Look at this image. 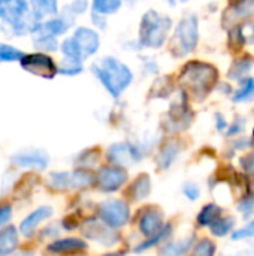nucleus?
I'll use <instances>...</instances> for the list:
<instances>
[{"label": "nucleus", "mask_w": 254, "mask_h": 256, "mask_svg": "<svg viewBox=\"0 0 254 256\" xmlns=\"http://www.w3.org/2000/svg\"><path fill=\"white\" fill-rule=\"evenodd\" d=\"M90 70L114 99H118L133 82V72L130 68L111 56L94 62L90 66Z\"/></svg>", "instance_id": "nucleus-1"}, {"label": "nucleus", "mask_w": 254, "mask_h": 256, "mask_svg": "<svg viewBox=\"0 0 254 256\" xmlns=\"http://www.w3.org/2000/svg\"><path fill=\"white\" fill-rule=\"evenodd\" d=\"M217 69L204 62H189L181 69L178 82L183 92L193 96L198 100H202L208 96L213 87L217 82Z\"/></svg>", "instance_id": "nucleus-2"}, {"label": "nucleus", "mask_w": 254, "mask_h": 256, "mask_svg": "<svg viewBox=\"0 0 254 256\" xmlns=\"http://www.w3.org/2000/svg\"><path fill=\"white\" fill-rule=\"evenodd\" d=\"M172 28V20L168 15H162L153 9L147 10L139 22V32L136 39V50H159L168 39Z\"/></svg>", "instance_id": "nucleus-3"}, {"label": "nucleus", "mask_w": 254, "mask_h": 256, "mask_svg": "<svg viewBox=\"0 0 254 256\" xmlns=\"http://www.w3.org/2000/svg\"><path fill=\"white\" fill-rule=\"evenodd\" d=\"M0 21L16 38L30 34L39 24L31 15L28 0H0Z\"/></svg>", "instance_id": "nucleus-4"}, {"label": "nucleus", "mask_w": 254, "mask_h": 256, "mask_svg": "<svg viewBox=\"0 0 254 256\" xmlns=\"http://www.w3.org/2000/svg\"><path fill=\"white\" fill-rule=\"evenodd\" d=\"M58 48L63 57L85 62L87 58L96 56L100 48L99 32L90 27H76L72 36L63 39Z\"/></svg>", "instance_id": "nucleus-5"}, {"label": "nucleus", "mask_w": 254, "mask_h": 256, "mask_svg": "<svg viewBox=\"0 0 254 256\" xmlns=\"http://www.w3.org/2000/svg\"><path fill=\"white\" fill-rule=\"evenodd\" d=\"M199 39V32H198V18L195 15H187L184 16L174 33V38L171 40V52L174 57H186L190 54Z\"/></svg>", "instance_id": "nucleus-6"}, {"label": "nucleus", "mask_w": 254, "mask_h": 256, "mask_svg": "<svg viewBox=\"0 0 254 256\" xmlns=\"http://www.w3.org/2000/svg\"><path fill=\"white\" fill-rule=\"evenodd\" d=\"M19 64L22 70H25L27 74L43 80H54L58 75V64L46 52H24V56L19 60Z\"/></svg>", "instance_id": "nucleus-7"}, {"label": "nucleus", "mask_w": 254, "mask_h": 256, "mask_svg": "<svg viewBox=\"0 0 254 256\" xmlns=\"http://www.w3.org/2000/svg\"><path fill=\"white\" fill-rule=\"evenodd\" d=\"M99 216L106 226H123L130 216L129 206L121 200H106L99 206Z\"/></svg>", "instance_id": "nucleus-8"}, {"label": "nucleus", "mask_w": 254, "mask_h": 256, "mask_svg": "<svg viewBox=\"0 0 254 256\" xmlns=\"http://www.w3.org/2000/svg\"><path fill=\"white\" fill-rule=\"evenodd\" d=\"M108 160L117 166H129L132 164H138L142 159V152L138 146L129 142H117L108 148Z\"/></svg>", "instance_id": "nucleus-9"}, {"label": "nucleus", "mask_w": 254, "mask_h": 256, "mask_svg": "<svg viewBox=\"0 0 254 256\" xmlns=\"http://www.w3.org/2000/svg\"><path fill=\"white\" fill-rule=\"evenodd\" d=\"M127 182V172L124 168L117 165L103 166L96 176V186L103 192H115Z\"/></svg>", "instance_id": "nucleus-10"}, {"label": "nucleus", "mask_w": 254, "mask_h": 256, "mask_svg": "<svg viewBox=\"0 0 254 256\" xmlns=\"http://www.w3.org/2000/svg\"><path fill=\"white\" fill-rule=\"evenodd\" d=\"M10 162L19 168H31V170L43 171V170H46V166L49 164V156L43 150L27 148V150L15 153L10 158Z\"/></svg>", "instance_id": "nucleus-11"}, {"label": "nucleus", "mask_w": 254, "mask_h": 256, "mask_svg": "<svg viewBox=\"0 0 254 256\" xmlns=\"http://www.w3.org/2000/svg\"><path fill=\"white\" fill-rule=\"evenodd\" d=\"M31 36V42H33V46L40 51V52H55L60 46L58 44V38L49 34L48 32H45L42 27H40V22L34 27V30L30 33Z\"/></svg>", "instance_id": "nucleus-12"}, {"label": "nucleus", "mask_w": 254, "mask_h": 256, "mask_svg": "<svg viewBox=\"0 0 254 256\" xmlns=\"http://www.w3.org/2000/svg\"><path fill=\"white\" fill-rule=\"evenodd\" d=\"M31 15L36 21L42 22L60 12L58 0H28Z\"/></svg>", "instance_id": "nucleus-13"}, {"label": "nucleus", "mask_w": 254, "mask_h": 256, "mask_svg": "<svg viewBox=\"0 0 254 256\" xmlns=\"http://www.w3.org/2000/svg\"><path fill=\"white\" fill-rule=\"evenodd\" d=\"M52 213H54V212H52L51 207H40V208L34 210L33 213H30V214L22 220V224H21V226H19L21 234L30 237L42 222H45L46 219H49V218L52 216Z\"/></svg>", "instance_id": "nucleus-14"}, {"label": "nucleus", "mask_w": 254, "mask_h": 256, "mask_svg": "<svg viewBox=\"0 0 254 256\" xmlns=\"http://www.w3.org/2000/svg\"><path fill=\"white\" fill-rule=\"evenodd\" d=\"M254 14V0H237L225 14L223 22L225 26L235 24L238 20L250 16Z\"/></svg>", "instance_id": "nucleus-15"}, {"label": "nucleus", "mask_w": 254, "mask_h": 256, "mask_svg": "<svg viewBox=\"0 0 254 256\" xmlns=\"http://www.w3.org/2000/svg\"><path fill=\"white\" fill-rule=\"evenodd\" d=\"M87 249V244L78 238H63L48 246V252L54 255H75Z\"/></svg>", "instance_id": "nucleus-16"}, {"label": "nucleus", "mask_w": 254, "mask_h": 256, "mask_svg": "<svg viewBox=\"0 0 254 256\" xmlns=\"http://www.w3.org/2000/svg\"><path fill=\"white\" fill-rule=\"evenodd\" d=\"M163 228V214L159 210H150L139 222V230L145 237H153Z\"/></svg>", "instance_id": "nucleus-17"}, {"label": "nucleus", "mask_w": 254, "mask_h": 256, "mask_svg": "<svg viewBox=\"0 0 254 256\" xmlns=\"http://www.w3.org/2000/svg\"><path fill=\"white\" fill-rule=\"evenodd\" d=\"M18 246V236L13 226H6L0 231V256L10 255Z\"/></svg>", "instance_id": "nucleus-18"}, {"label": "nucleus", "mask_w": 254, "mask_h": 256, "mask_svg": "<svg viewBox=\"0 0 254 256\" xmlns=\"http://www.w3.org/2000/svg\"><path fill=\"white\" fill-rule=\"evenodd\" d=\"M124 0H91V14H97L102 16H109L117 14Z\"/></svg>", "instance_id": "nucleus-19"}, {"label": "nucleus", "mask_w": 254, "mask_h": 256, "mask_svg": "<svg viewBox=\"0 0 254 256\" xmlns=\"http://www.w3.org/2000/svg\"><path fill=\"white\" fill-rule=\"evenodd\" d=\"M180 153V144L177 141H169L166 142V146H163V148L159 153L157 158V164L162 170H166L168 166H171V164L174 162V159L177 158V154Z\"/></svg>", "instance_id": "nucleus-20"}, {"label": "nucleus", "mask_w": 254, "mask_h": 256, "mask_svg": "<svg viewBox=\"0 0 254 256\" xmlns=\"http://www.w3.org/2000/svg\"><path fill=\"white\" fill-rule=\"evenodd\" d=\"M84 72V62L70 58V57H63L61 63L58 64V74L64 76H76Z\"/></svg>", "instance_id": "nucleus-21"}, {"label": "nucleus", "mask_w": 254, "mask_h": 256, "mask_svg": "<svg viewBox=\"0 0 254 256\" xmlns=\"http://www.w3.org/2000/svg\"><path fill=\"white\" fill-rule=\"evenodd\" d=\"M151 190V183H150V177L145 176V174H141L139 177L135 178L132 188H130V192H132V196L133 200L139 201V200H144L145 196H148Z\"/></svg>", "instance_id": "nucleus-22"}, {"label": "nucleus", "mask_w": 254, "mask_h": 256, "mask_svg": "<svg viewBox=\"0 0 254 256\" xmlns=\"http://www.w3.org/2000/svg\"><path fill=\"white\" fill-rule=\"evenodd\" d=\"M222 216V210L220 207L214 206V204H208L202 208V212L198 216V224L201 226H211L219 218Z\"/></svg>", "instance_id": "nucleus-23"}, {"label": "nucleus", "mask_w": 254, "mask_h": 256, "mask_svg": "<svg viewBox=\"0 0 254 256\" xmlns=\"http://www.w3.org/2000/svg\"><path fill=\"white\" fill-rule=\"evenodd\" d=\"M22 56H24V51H21L19 48H16L13 45H9V44L0 42V63L19 62Z\"/></svg>", "instance_id": "nucleus-24"}, {"label": "nucleus", "mask_w": 254, "mask_h": 256, "mask_svg": "<svg viewBox=\"0 0 254 256\" xmlns=\"http://www.w3.org/2000/svg\"><path fill=\"white\" fill-rule=\"evenodd\" d=\"M172 92V84L169 76H163L154 81L150 90V98H166Z\"/></svg>", "instance_id": "nucleus-25"}, {"label": "nucleus", "mask_w": 254, "mask_h": 256, "mask_svg": "<svg viewBox=\"0 0 254 256\" xmlns=\"http://www.w3.org/2000/svg\"><path fill=\"white\" fill-rule=\"evenodd\" d=\"M193 243V237L183 240V242H177L174 244H168L163 248L162 256H181L187 252V249L190 248V244Z\"/></svg>", "instance_id": "nucleus-26"}, {"label": "nucleus", "mask_w": 254, "mask_h": 256, "mask_svg": "<svg viewBox=\"0 0 254 256\" xmlns=\"http://www.w3.org/2000/svg\"><path fill=\"white\" fill-rule=\"evenodd\" d=\"M87 9H88V0H73L69 4H66L61 10L66 12L73 20H76L78 16H81L82 14H85Z\"/></svg>", "instance_id": "nucleus-27"}, {"label": "nucleus", "mask_w": 254, "mask_h": 256, "mask_svg": "<svg viewBox=\"0 0 254 256\" xmlns=\"http://www.w3.org/2000/svg\"><path fill=\"white\" fill-rule=\"evenodd\" d=\"M234 226V219L232 218H219L210 228H211V232L216 236V237H223L226 236Z\"/></svg>", "instance_id": "nucleus-28"}, {"label": "nucleus", "mask_w": 254, "mask_h": 256, "mask_svg": "<svg viewBox=\"0 0 254 256\" xmlns=\"http://www.w3.org/2000/svg\"><path fill=\"white\" fill-rule=\"evenodd\" d=\"M252 69V62L249 58H241V60H237L234 64H232V69L229 72V76L232 80H240L243 78L244 75H247V72Z\"/></svg>", "instance_id": "nucleus-29"}, {"label": "nucleus", "mask_w": 254, "mask_h": 256, "mask_svg": "<svg viewBox=\"0 0 254 256\" xmlns=\"http://www.w3.org/2000/svg\"><path fill=\"white\" fill-rule=\"evenodd\" d=\"M254 99V80H247L243 82V87L235 93L234 100L235 102H244V100H250Z\"/></svg>", "instance_id": "nucleus-30"}, {"label": "nucleus", "mask_w": 254, "mask_h": 256, "mask_svg": "<svg viewBox=\"0 0 254 256\" xmlns=\"http://www.w3.org/2000/svg\"><path fill=\"white\" fill-rule=\"evenodd\" d=\"M97 160H99V150L88 148V150H85V152L81 153V156L78 159V165L82 170H85V168H90V165L93 166Z\"/></svg>", "instance_id": "nucleus-31"}, {"label": "nucleus", "mask_w": 254, "mask_h": 256, "mask_svg": "<svg viewBox=\"0 0 254 256\" xmlns=\"http://www.w3.org/2000/svg\"><path fill=\"white\" fill-rule=\"evenodd\" d=\"M49 182L55 189H67L70 188V172H51Z\"/></svg>", "instance_id": "nucleus-32"}, {"label": "nucleus", "mask_w": 254, "mask_h": 256, "mask_svg": "<svg viewBox=\"0 0 254 256\" xmlns=\"http://www.w3.org/2000/svg\"><path fill=\"white\" fill-rule=\"evenodd\" d=\"M214 252H216V246H214V243H213V242H210V240H207V238H204V240H201V242L196 244L193 255L214 256Z\"/></svg>", "instance_id": "nucleus-33"}, {"label": "nucleus", "mask_w": 254, "mask_h": 256, "mask_svg": "<svg viewBox=\"0 0 254 256\" xmlns=\"http://www.w3.org/2000/svg\"><path fill=\"white\" fill-rule=\"evenodd\" d=\"M238 36L241 38L243 42L253 44L254 42V26L253 24H244L238 28Z\"/></svg>", "instance_id": "nucleus-34"}, {"label": "nucleus", "mask_w": 254, "mask_h": 256, "mask_svg": "<svg viewBox=\"0 0 254 256\" xmlns=\"http://www.w3.org/2000/svg\"><path fill=\"white\" fill-rule=\"evenodd\" d=\"M252 237H254V220L250 222L247 226H244L232 234V240H244V238H252Z\"/></svg>", "instance_id": "nucleus-35"}, {"label": "nucleus", "mask_w": 254, "mask_h": 256, "mask_svg": "<svg viewBox=\"0 0 254 256\" xmlns=\"http://www.w3.org/2000/svg\"><path fill=\"white\" fill-rule=\"evenodd\" d=\"M240 212L243 213V216L247 219L254 213V198H247L240 204Z\"/></svg>", "instance_id": "nucleus-36"}, {"label": "nucleus", "mask_w": 254, "mask_h": 256, "mask_svg": "<svg viewBox=\"0 0 254 256\" xmlns=\"http://www.w3.org/2000/svg\"><path fill=\"white\" fill-rule=\"evenodd\" d=\"M12 218V208L9 206H0V228L7 225Z\"/></svg>", "instance_id": "nucleus-37"}, {"label": "nucleus", "mask_w": 254, "mask_h": 256, "mask_svg": "<svg viewBox=\"0 0 254 256\" xmlns=\"http://www.w3.org/2000/svg\"><path fill=\"white\" fill-rule=\"evenodd\" d=\"M241 166L247 174H254V153L241 159Z\"/></svg>", "instance_id": "nucleus-38"}, {"label": "nucleus", "mask_w": 254, "mask_h": 256, "mask_svg": "<svg viewBox=\"0 0 254 256\" xmlns=\"http://www.w3.org/2000/svg\"><path fill=\"white\" fill-rule=\"evenodd\" d=\"M184 195L190 200V201H195V200H198L199 198V189H198V186H195V184H186L184 186Z\"/></svg>", "instance_id": "nucleus-39"}, {"label": "nucleus", "mask_w": 254, "mask_h": 256, "mask_svg": "<svg viewBox=\"0 0 254 256\" xmlns=\"http://www.w3.org/2000/svg\"><path fill=\"white\" fill-rule=\"evenodd\" d=\"M91 21H93V24L97 28H102V30L106 28V16H102V15H97V14H91Z\"/></svg>", "instance_id": "nucleus-40"}, {"label": "nucleus", "mask_w": 254, "mask_h": 256, "mask_svg": "<svg viewBox=\"0 0 254 256\" xmlns=\"http://www.w3.org/2000/svg\"><path fill=\"white\" fill-rule=\"evenodd\" d=\"M178 2H181V3H184V2H189V0H178Z\"/></svg>", "instance_id": "nucleus-41"}, {"label": "nucleus", "mask_w": 254, "mask_h": 256, "mask_svg": "<svg viewBox=\"0 0 254 256\" xmlns=\"http://www.w3.org/2000/svg\"><path fill=\"white\" fill-rule=\"evenodd\" d=\"M106 256H117V255H106Z\"/></svg>", "instance_id": "nucleus-42"}]
</instances>
